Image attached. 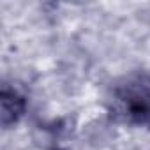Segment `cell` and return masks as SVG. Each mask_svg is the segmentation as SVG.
<instances>
[{"label": "cell", "instance_id": "1", "mask_svg": "<svg viewBox=\"0 0 150 150\" xmlns=\"http://www.w3.org/2000/svg\"><path fill=\"white\" fill-rule=\"evenodd\" d=\"M117 101L125 118L141 122L150 118V76L138 74L117 90Z\"/></svg>", "mask_w": 150, "mask_h": 150}, {"label": "cell", "instance_id": "2", "mask_svg": "<svg viewBox=\"0 0 150 150\" xmlns=\"http://www.w3.org/2000/svg\"><path fill=\"white\" fill-rule=\"evenodd\" d=\"M27 110V101L25 97L16 90V88H9L7 85L2 87L0 92V122L7 129L13 124H16L21 115Z\"/></svg>", "mask_w": 150, "mask_h": 150}, {"label": "cell", "instance_id": "3", "mask_svg": "<svg viewBox=\"0 0 150 150\" xmlns=\"http://www.w3.org/2000/svg\"><path fill=\"white\" fill-rule=\"evenodd\" d=\"M57 150H60V148H57Z\"/></svg>", "mask_w": 150, "mask_h": 150}]
</instances>
